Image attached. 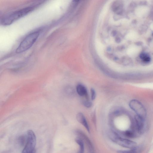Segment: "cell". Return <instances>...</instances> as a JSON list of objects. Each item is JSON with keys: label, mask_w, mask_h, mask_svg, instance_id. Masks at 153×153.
<instances>
[{"label": "cell", "mask_w": 153, "mask_h": 153, "mask_svg": "<svg viewBox=\"0 0 153 153\" xmlns=\"http://www.w3.org/2000/svg\"><path fill=\"white\" fill-rule=\"evenodd\" d=\"M31 153H36L35 150L33 152H32Z\"/></svg>", "instance_id": "cell-14"}, {"label": "cell", "mask_w": 153, "mask_h": 153, "mask_svg": "<svg viewBox=\"0 0 153 153\" xmlns=\"http://www.w3.org/2000/svg\"><path fill=\"white\" fill-rule=\"evenodd\" d=\"M124 135L129 138H135L136 137L137 134L132 130H129L125 131L123 133Z\"/></svg>", "instance_id": "cell-10"}, {"label": "cell", "mask_w": 153, "mask_h": 153, "mask_svg": "<svg viewBox=\"0 0 153 153\" xmlns=\"http://www.w3.org/2000/svg\"><path fill=\"white\" fill-rule=\"evenodd\" d=\"M27 140L22 153H31L35 150L36 138L34 132L29 130L27 133Z\"/></svg>", "instance_id": "cell-4"}, {"label": "cell", "mask_w": 153, "mask_h": 153, "mask_svg": "<svg viewBox=\"0 0 153 153\" xmlns=\"http://www.w3.org/2000/svg\"><path fill=\"white\" fill-rule=\"evenodd\" d=\"M35 7L34 6H30L14 11L3 18L1 20V24L5 26L10 25L32 11Z\"/></svg>", "instance_id": "cell-1"}, {"label": "cell", "mask_w": 153, "mask_h": 153, "mask_svg": "<svg viewBox=\"0 0 153 153\" xmlns=\"http://www.w3.org/2000/svg\"><path fill=\"white\" fill-rule=\"evenodd\" d=\"M91 99L92 100H94L96 97V93L95 90L93 88L91 89Z\"/></svg>", "instance_id": "cell-12"}, {"label": "cell", "mask_w": 153, "mask_h": 153, "mask_svg": "<svg viewBox=\"0 0 153 153\" xmlns=\"http://www.w3.org/2000/svg\"><path fill=\"white\" fill-rule=\"evenodd\" d=\"M76 90L78 94L81 96H85L87 98L88 94L86 88L82 85H78L76 87Z\"/></svg>", "instance_id": "cell-7"}, {"label": "cell", "mask_w": 153, "mask_h": 153, "mask_svg": "<svg viewBox=\"0 0 153 153\" xmlns=\"http://www.w3.org/2000/svg\"></svg>", "instance_id": "cell-15"}, {"label": "cell", "mask_w": 153, "mask_h": 153, "mask_svg": "<svg viewBox=\"0 0 153 153\" xmlns=\"http://www.w3.org/2000/svg\"><path fill=\"white\" fill-rule=\"evenodd\" d=\"M109 137L112 141L123 147L132 149L136 146L137 143L135 142L123 138L115 132L110 133Z\"/></svg>", "instance_id": "cell-3"}, {"label": "cell", "mask_w": 153, "mask_h": 153, "mask_svg": "<svg viewBox=\"0 0 153 153\" xmlns=\"http://www.w3.org/2000/svg\"><path fill=\"white\" fill-rule=\"evenodd\" d=\"M27 140V135H21L19 137L18 139V143L21 146L25 145Z\"/></svg>", "instance_id": "cell-11"}, {"label": "cell", "mask_w": 153, "mask_h": 153, "mask_svg": "<svg viewBox=\"0 0 153 153\" xmlns=\"http://www.w3.org/2000/svg\"><path fill=\"white\" fill-rule=\"evenodd\" d=\"M75 141L79 146V150L77 153H84V145L82 140L80 137H77L75 139Z\"/></svg>", "instance_id": "cell-9"}, {"label": "cell", "mask_w": 153, "mask_h": 153, "mask_svg": "<svg viewBox=\"0 0 153 153\" xmlns=\"http://www.w3.org/2000/svg\"><path fill=\"white\" fill-rule=\"evenodd\" d=\"M141 148L136 146L129 150H120L117 152V153H140Z\"/></svg>", "instance_id": "cell-8"}, {"label": "cell", "mask_w": 153, "mask_h": 153, "mask_svg": "<svg viewBox=\"0 0 153 153\" xmlns=\"http://www.w3.org/2000/svg\"><path fill=\"white\" fill-rule=\"evenodd\" d=\"M76 117L77 121L85 127L88 132H89V126L83 114L81 112H79L77 114Z\"/></svg>", "instance_id": "cell-6"}, {"label": "cell", "mask_w": 153, "mask_h": 153, "mask_svg": "<svg viewBox=\"0 0 153 153\" xmlns=\"http://www.w3.org/2000/svg\"><path fill=\"white\" fill-rule=\"evenodd\" d=\"M39 34L40 31L36 30L27 35L17 48L16 52L20 53L29 49L36 41Z\"/></svg>", "instance_id": "cell-2"}, {"label": "cell", "mask_w": 153, "mask_h": 153, "mask_svg": "<svg viewBox=\"0 0 153 153\" xmlns=\"http://www.w3.org/2000/svg\"><path fill=\"white\" fill-rule=\"evenodd\" d=\"M76 132V134L80 137V138L85 142L89 150L90 151H93L94 150L93 146L88 137L83 132L80 130H77Z\"/></svg>", "instance_id": "cell-5"}, {"label": "cell", "mask_w": 153, "mask_h": 153, "mask_svg": "<svg viewBox=\"0 0 153 153\" xmlns=\"http://www.w3.org/2000/svg\"><path fill=\"white\" fill-rule=\"evenodd\" d=\"M92 103L88 101H85L83 102L84 105L87 108L91 107L92 105Z\"/></svg>", "instance_id": "cell-13"}]
</instances>
